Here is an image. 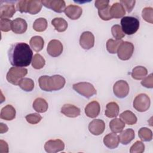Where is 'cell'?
I'll use <instances>...</instances> for the list:
<instances>
[{
    "instance_id": "obj_8",
    "label": "cell",
    "mask_w": 153,
    "mask_h": 153,
    "mask_svg": "<svg viewBox=\"0 0 153 153\" xmlns=\"http://www.w3.org/2000/svg\"><path fill=\"white\" fill-rule=\"evenodd\" d=\"M0 17L1 19L11 18L16 11L14 5L11 1H0Z\"/></svg>"
},
{
    "instance_id": "obj_37",
    "label": "cell",
    "mask_w": 153,
    "mask_h": 153,
    "mask_svg": "<svg viewBox=\"0 0 153 153\" xmlns=\"http://www.w3.org/2000/svg\"><path fill=\"white\" fill-rule=\"evenodd\" d=\"M111 32L114 38L116 40H121L123 37H124L125 34L123 32L121 26L119 25H115L111 27Z\"/></svg>"
},
{
    "instance_id": "obj_20",
    "label": "cell",
    "mask_w": 153,
    "mask_h": 153,
    "mask_svg": "<svg viewBox=\"0 0 153 153\" xmlns=\"http://www.w3.org/2000/svg\"><path fill=\"white\" fill-rule=\"evenodd\" d=\"M103 143L107 148L115 149L118 147L120 143L118 136L114 133H109L104 137Z\"/></svg>"
},
{
    "instance_id": "obj_31",
    "label": "cell",
    "mask_w": 153,
    "mask_h": 153,
    "mask_svg": "<svg viewBox=\"0 0 153 153\" xmlns=\"http://www.w3.org/2000/svg\"><path fill=\"white\" fill-rule=\"evenodd\" d=\"M123 40H114L112 39H109L106 42V49L111 54L117 53V50L123 42Z\"/></svg>"
},
{
    "instance_id": "obj_7",
    "label": "cell",
    "mask_w": 153,
    "mask_h": 153,
    "mask_svg": "<svg viewBox=\"0 0 153 153\" xmlns=\"http://www.w3.org/2000/svg\"><path fill=\"white\" fill-rule=\"evenodd\" d=\"M134 51L133 44L128 41H123L120 44L118 50L117 54L120 59L122 60H127L132 56Z\"/></svg>"
},
{
    "instance_id": "obj_15",
    "label": "cell",
    "mask_w": 153,
    "mask_h": 153,
    "mask_svg": "<svg viewBox=\"0 0 153 153\" xmlns=\"http://www.w3.org/2000/svg\"><path fill=\"white\" fill-rule=\"evenodd\" d=\"M66 16L71 20H77L82 15V9L78 5H69L64 11Z\"/></svg>"
},
{
    "instance_id": "obj_14",
    "label": "cell",
    "mask_w": 153,
    "mask_h": 153,
    "mask_svg": "<svg viewBox=\"0 0 153 153\" xmlns=\"http://www.w3.org/2000/svg\"><path fill=\"white\" fill-rule=\"evenodd\" d=\"M105 129V122L100 119L91 121L88 125V130L93 135L98 136L102 134Z\"/></svg>"
},
{
    "instance_id": "obj_19",
    "label": "cell",
    "mask_w": 153,
    "mask_h": 153,
    "mask_svg": "<svg viewBox=\"0 0 153 153\" xmlns=\"http://www.w3.org/2000/svg\"><path fill=\"white\" fill-rule=\"evenodd\" d=\"M16 109L11 105H7L1 109L0 117L6 121H11L16 117Z\"/></svg>"
},
{
    "instance_id": "obj_16",
    "label": "cell",
    "mask_w": 153,
    "mask_h": 153,
    "mask_svg": "<svg viewBox=\"0 0 153 153\" xmlns=\"http://www.w3.org/2000/svg\"><path fill=\"white\" fill-rule=\"evenodd\" d=\"M27 27L26 22L22 18H16L12 21L11 30L14 33L22 34L26 31Z\"/></svg>"
},
{
    "instance_id": "obj_4",
    "label": "cell",
    "mask_w": 153,
    "mask_h": 153,
    "mask_svg": "<svg viewBox=\"0 0 153 153\" xmlns=\"http://www.w3.org/2000/svg\"><path fill=\"white\" fill-rule=\"evenodd\" d=\"M27 74V69L22 67H11L7 74V80L13 85H18L20 81Z\"/></svg>"
},
{
    "instance_id": "obj_21",
    "label": "cell",
    "mask_w": 153,
    "mask_h": 153,
    "mask_svg": "<svg viewBox=\"0 0 153 153\" xmlns=\"http://www.w3.org/2000/svg\"><path fill=\"white\" fill-rule=\"evenodd\" d=\"M109 13L112 18L120 19L123 18L126 14V10L123 6L119 2L114 3L110 7Z\"/></svg>"
},
{
    "instance_id": "obj_3",
    "label": "cell",
    "mask_w": 153,
    "mask_h": 153,
    "mask_svg": "<svg viewBox=\"0 0 153 153\" xmlns=\"http://www.w3.org/2000/svg\"><path fill=\"white\" fill-rule=\"evenodd\" d=\"M121 25L124 34L131 35L137 31L140 23L139 19L135 17L125 16L121 20Z\"/></svg>"
},
{
    "instance_id": "obj_42",
    "label": "cell",
    "mask_w": 153,
    "mask_h": 153,
    "mask_svg": "<svg viewBox=\"0 0 153 153\" xmlns=\"http://www.w3.org/2000/svg\"><path fill=\"white\" fill-rule=\"evenodd\" d=\"M135 3H136L135 0H131V1L121 0L120 1V4L123 6L124 9L126 10V11L128 13H130L132 11L133 8L134 7Z\"/></svg>"
},
{
    "instance_id": "obj_11",
    "label": "cell",
    "mask_w": 153,
    "mask_h": 153,
    "mask_svg": "<svg viewBox=\"0 0 153 153\" xmlns=\"http://www.w3.org/2000/svg\"><path fill=\"white\" fill-rule=\"evenodd\" d=\"M41 2L44 7L56 13H62L66 8V4L63 0H44Z\"/></svg>"
},
{
    "instance_id": "obj_6",
    "label": "cell",
    "mask_w": 153,
    "mask_h": 153,
    "mask_svg": "<svg viewBox=\"0 0 153 153\" xmlns=\"http://www.w3.org/2000/svg\"><path fill=\"white\" fill-rule=\"evenodd\" d=\"M151 100L149 97L145 94L140 93L136 96L133 100V108L139 112H145L150 107Z\"/></svg>"
},
{
    "instance_id": "obj_1",
    "label": "cell",
    "mask_w": 153,
    "mask_h": 153,
    "mask_svg": "<svg viewBox=\"0 0 153 153\" xmlns=\"http://www.w3.org/2000/svg\"><path fill=\"white\" fill-rule=\"evenodd\" d=\"M33 52L29 45L25 42L13 44L8 51V60L11 65L16 67H26L30 65L33 58Z\"/></svg>"
},
{
    "instance_id": "obj_2",
    "label": "cell",
    "mask_w": 153,
    "mask_h": 153,
    "mask_svg": "<svg viewBox=\"0 0 153 153\" xmlns=\"http://www.w3.org/2000/svg\"><path fill=\"white\" fill-rule=\"evenodd\" d=\"M38 82L41 90L45 91H57L62 89L66 83L65 79L60 75H43L39 78Z\"/></svg>"
},
{
    "instance_id": "obj_9",
    "label": "cell",
    "mask_w": 153,
    "mask_h": 153,
    "mask_svg": "<svg viewBox=\"0 0 153 153\" xmlns=\"http://www.w3.org/2000/svg\"><path fill=\"white\" fill-rule=\"evenodd\" d=\"M129 85L124 80H119L117 81L113 87V91L117 97L124 98L129 93Z\"/></svg>"
},
{
    "instance_id": "obj_17",
    "label": "cell",
    "mask_w": 153,
    "mask_h": 153,
    "mask_svg": "<svg viewBox=\"0 0 153 153\" xmlns=\"http://www.w3.org/2000/svg\"><path fill=\"white\" fill-rule=\"evenodd\" d=\"M84 111L87 117L92 118H96L99 115L100 111V104L97 101H92L87 104Z\"/></svg>"
},
{
    "instance_id": "obj_5",
    "label": "cell",
    "mask_w": 153,
    "mask_h": 153,
    "mask_svg": "<svg viewBox=\"0 0 153 153\" xmlns=\"http://www.w3.org/2000/svg\"><path fill=\"white\" fill-rule=\"evenodd\" d=\"M73 89L86 98H90L96 94V90L90 82H81L73 84Z\"/></svg>"
},
{
    "instance_id": "obj_13",
    "label": "cell",
    "mask_w": 153,
    "mask_h": 153,
    "mask_svg": "<svg viewBox=\"0 0 153 153\" xmlns=\"http://www.w3.org/2000/svg\"><path fill=\"white\" fill-rule=\"evenodd\" d=\"M79 44L84 50H90L93 47L94 44V36L89 31L84 32L80 36Z\"/></svg>"
},
{
    "instance_id": "obj_23",
    "label": "cell",
    "mask_w": 153,
    "mask_h": 153,
    "mask_svg": "<svg viewBox=\"0 0 153 153\" xmlns=\"http://www.w3.org/2000/svg\"><path fill=\"white\" fill-rule=\"evenodd\" d=\"M42 7L41 1L27 0V13L30 14H36L38 13Z\"/></svg>"
},
{
    "instance_id": "obj_26",
    "label": "cell",
    "mask_w": 153,
    "mask_h": 153,
    "mask_svg": "<svg viewBox=\"0 0 153 153\" xmlns=\"http://www.w3.org/2000/svg\"><path fill=\"white\" fill-rule=\"evenodd\" d=\"M48 105L47 101L41 97L36 98L33 102V108L39 113H44L48 109Z\"/></svg>"
},
{
    "instance_id": "obj_47",
    "label": "cell",
    "mask_w": 153,
    "mask_h": 153,
    "mask_svg": "<svg viewBox=\"0 0 153 153\" xmlns=\"http://www.w3.org/2000/svg\"><path fill=\"white\" fill-rule=\"evenodd\" d=\"M8 130V128L7 127V126L4 123H1L0 124V133L1 134L4 133H6L7 131Z\"/></svg>"
},
{
    "instance_id": "obj_44",
    "label": "cell",
    "mask_w": 153,
    "mask_h": 153,
    "mask_svg": "<svg viewBox=\"0 0 153 153\" xmlns=\"http://www.w3.org/2000/svg\"><path fill=\"white\" fill-rule=\"evenodd\" d=\"M27 0H22L17 2L16 4V10L20 13H27Z\"/></svg>"
},
{
    "instance_id": "obj_40",
    "label": "cell",
    "mask_w": 153,
    "mask_h": 153,
    "mask_svg": "<svg viewBox=\"0 0 153 153\" xmlns=\"http://www.w3.org/2000/svg\"><path fill=\"white\" fill-rule=\"evenodd\" d=\"M12 21L8 19H1L0 20V29L2 32H8L11 30Z\"/></svg>"
},
{
    "instance_id": "obj_28",
    "label": "cell",
    "mask_w": 153,
    "mask_h": 153,
    "mask_svg": "<svg viewBox=\"0 0 153 153\" xmlns=\"http://www.w3.org/2000/svg\"><path fill=\"white\" fill-rule=\"evenodd\" d=\"M31 48L36 52H39L42 50L44 45V41L40 36H34L31 38L29 41Z\"/></svg>"
},
{
    "instance_id": "obj_32",
    "label": "cell",
    "mask_w": 153,
    "mask_h": 153,
    "mask_svg": "<svg viewBox=\"0 0 153 153\" xmlns=\"http://www.w3.org/2000/svg\"><path fill=\"white\" fill-rule=\"evenodd\" d=\"M34 85L33 81L28 78H22L18 84V85L25 91H31L34 88Z\"/></svg>"
},
{
    "instance_id": "obj_35",
    "label": "cell",
    "mask_w": 153,
    "mask_h": 153,
    "mask_svg": "<svg viewBox=\"0 0 153 153\" xmlns=\"http://www.w3.org/2000/svg\"><path fill=\"white\" fill-rule=\"evenodd\" d=\"M47 27V22L45 18H38L36 19L33 24V28L36 32H43Z\"/></svg>"
},
{
    "instance_id": "obj_34",
    "label": "cell",
    "mask_w": 153,
    "mask_h": 153,
    "mask_svg": "<svg viewBox=\"0 0 153 153\" xmlns=\"http://www.w3.org/2000/svg\"><path fill=\"white\" fill-rule=\"evenodd\" d=\"M31 63L32 66L34 69H40L45 66V60L41 55L36 53L33 56Z\"/></svg>"
},
{
    "instance_id": "obj_30",
    "label": "cell",
    "mask_w": 153,
    "mask_h": 153,
    "mask_svg": "<svg viewBox=\"0 0 153 153\" xmlns=\"http://www.w3.org/2000/svg\"><path fill=\"white\" fill-rule=\"evenodd\" d=\"M125 127V123L120 118H115L112 120L109 123L111 130L114 133H120Z\"/></svg>"
},
{
    "instance_id": "obj_45",
    "label": "cell",
    "mask_w": 153,
    "mask_h": 153,
    "mask_svg": "<svg viewBox=\"0 0 153 153\" xmlns=\"http://www.w3.org/2000/svg\"><path fill=\"white\" fill-rule=\"evenodd\" d=\"M109 1L108 0H97L95 1L94 5L98 10H103L109 6Z\"/></svg>"
},
{
    "instance_id": "obj_29",
    "label": "cell",
    "mask_w": 153,
    "mask_h": 153,
    "mask_svg": "<svg viewBox=\"0 0 153 153\" xmlns=\"http://www.w3.org/2000/svg\"><path fill=\"white\" fill-rule=\"evenodd\" d=\"M52 25L54 27V29L59 32H63L65 31L68 28V23L63 18L56 17L52 20Z\"/></svg>"
},
{
    "instance_id": "obj_12",
    "label": "cell",
    "mask_w": 153,
    "mask_h": 153,
    "mask_svg": "<svg viewBox=\"0 0 153 153\" xmlns=\"http://www.w3.org/2000/svg\"><path fill=\"white\" fill-rule=\"evenodd\" d=\"M63 49V45L60 41L57 39H53L48 42L47 51L50 56L56 57L59 56L62 53Z\"/></svg>"
},
{
    "instance_id": "obj_43",
    "label": "cell",
    "mask_w": 153,
    "mask_h": 153,
    "mask_svg": "<svg viewBox=\"0 0 153 153\" xmlns=\"http://www.w3.org/2000/svg\"><path fill=\"white\" fill-rule=\"evenodd\" d=\"M141 84L148 88L153 87V76L152 74H150L148 76H145L141 81Z\"/></svg>"
},
{
    "instance_id": "obj_46",
    "label": "cell",
    "mask_w": 153,
    "mask_h": 153,
    "mask_svg": "<svg viewBox=\"0 0 153 153\" xmlns=\"http://www.w3.org/2000/svg\"><path fill=\"white\" fill-rule=\"evenodd\" d=\"M0 152L1 153H8V146L7 143L3 140H0Z\"/></svg>"
},
{
    "instance_id": "obj_25",
    "label": "cell",
    "mask_w": 153,
    "mask_h": 153,
    "mask_svg": "<svg viewBox=\"0 0 153 153\" xmlns=\"http://www.w3.org/2000/svg\"><path fill=\"white\" fill-rule=\"evenodd\" d=\"M121 120L128 125H133L137 123V117L134 113L130 111H126L120 115Z\"/></svg>"
},
{
    "instance_id": "obj_10",
    "label": "cell",
    "mask_w": 153,
    "mask_h": 153,
    "mask_svg": "<svg viewBox=\"0 0 153 153\" xmlns=\"http://www.w3.org/2000/svg\"><path fill=\"white\" fill-rule=\"evenodd\" d=\"M44 149L48 153H56L65 149V143L60 139L49 140L45 142Z\"/></svg>"
},
{
    "instance_id": "obj_39",
    "label": "cell",
    "mask_w": 153,
    "mask_h": 153,
    "mask_svg": "<svg viewBox=\"0 0 153 153\" xmlns=\"http://www.w3.org/2000/svg\"><path fill=\"white\" fill-rule=\"evenodd\" d=\"M145 151V145L141 141H136L130 148V153H142Z\"/></svg>"
},
{
    "instance_id": "obj_27",
    "label": "cell",
    "mask_w": 153,
    "mask_h": 153,
    "mask_svg": "<svg viewBox=\"0 0 153 153\" xmlns=\"http://www.w3.org/2000/svg\"><path fill=\"white\" fill-rule=\"evenodd\" d=\"M148 74L147 69L142 66H137L134 67L131 71V75L132 78L136 80L143 79Z\"/></svg>"
},
{
    "instance_id": "obj_22",
    "label": "cell",
    "mask_w": 153,
    "mask_h": 153,
    "mask_svg": "<svg viewBox=\"0 0 153 153\" xmlns=\"http://www.w3.org/2000/svg\"><path fill=\"white\" fill-rule=\"evenodd\" d=\"M134 131L131 128H127L120 132L118 136L120 142L124 145L128 144L134 138Z\"/></svg>"
},
{
    "instance_id": "obj_24",
    "label": "cell",
    "mask_w": 153,
    "mask_h": 153,
    "mask_svg": "<svg viewBox=\"0 0 153 153\" xmlns=\"http://www.w3.org/2000/svg\"><path fill=\"white\" fill-rule=\"evenodd\" d=\"M119 111L120 109L118 104L116 102H112L106 105L105 114L108 118H114L118 115Z\"/></svg>"
},
{
    "instance_id": "obj_18",
    "label": "cell",
    "mask_w": 153,
    "mask_h": 153,
    "mask_svg": "<svg viewBox=\"0 0 153 153\" xmlns=\"http://www.w3.org/2000/svg\"><path fill=\"white\" fill-rule=\"evenodd\" d=\"M61 112L70 118H75L81 114V110L78 107L71 104H65L61 108Z\"/></svg>"
},
{
    "instance_id": "obj_38",
    "label": "cell",
    "mask_w": 153,
    "mask_h": 153,
    "mask_svg": "<svg viewBox=\"0 0 153 153\" xmlns=\"http://www.w3.org/2000/svg\"><path fill=\"white\" fill-rule=\"evenodd\" d=\"M27 123L31 124H36L41 121L42 117L38 113H33L27 115L25 117Z\"/></svg>"
},
{
    "instance_id": "obj_36",
    "label": "cell",
    "mask_w": 153,
    "mask_h": 153,
    "mask_svg": "<svg viewBox=\"0 0 153 153\" xmlns=\"http://www.w3.org/2000/svg\"><path fill=\"white\" fill-rule=\"evenodd\" d=\"M142 17L146 22L153 23V8L152 7H145L142 10Z\"/></svg>"
},
{
    "instance_id": "obj_41",
    "label": "cell",
    "mask_w": 153,
    "mask_h": 153,
    "mask_svg": "<svg viewBox=\"0 0 153 153\" xmlns=\"http://www.w3.org/2000/svg\"><path fill=\"white\" fill-rule=\"evenodd\" d=\"M109 10H110V6L109 5L106 8L101 10H98V14L100 18L103 20H111L112 18L110 15L109 13Z\"/></svg>"
},
{
    "instance_id": "obj_33",
    "label": "cell",
    "mask_w": 153,
    "mask_h": 153,
    "mask_svg": "<svg viewBox=\"0 0 153 153\" xmlns=\"http://www.w3.org/2000/svg\"><path fill=\"white\" fill-rule=\"evenodd\" d=\"M139 138L144 142H149L152 139V132L147 127H142L138 131Z\"/></svg>"
}]
</instances>
